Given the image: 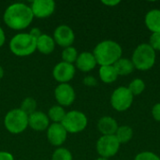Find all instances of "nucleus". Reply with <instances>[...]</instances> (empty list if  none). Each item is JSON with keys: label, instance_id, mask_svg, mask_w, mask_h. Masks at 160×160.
<instances>
[{"label": "nucleus", "instance_id": "1", "mask_svg": "<svg viewBox=\"0 0 160 160\" xmlns=\"http://www.w3.org/2000/svg\"><path fill=\"white\" fill-rule=\"evenodd\" d=\"M34 19L31 8L23 3H13L9 5L3 15L4 22L13 30H23L27 28Z\"/></svg>", "mask_w": 160, "mask_h": 160}, {"label": "nucleus", "instance_id": "2", "mask_svg": "<svg viewBox=\"0 0 160 160\" xmlns=\"http://www.w3.org/2000/svg\"><path fill=\"white\" fill-rule=\"evenodd\" d=\"M123 50L119 43L113 40H103L94 49L93 54L98 65L113 66L121 57Z\"/></svg>", "mask_w": 160, "mask_h": 160}, {"label": "nucleus", "instance_id": "3", "mask_svg": "<svg viewBox=\"0 0 160 160\" xmlns=\"http://www.w3.org/2000/svg\"><path fill=\"white\" fill-rule=\"evenodd\" d=\"M10 52L20 57L31 55L37 50V38L29 33H19L13 36L9 41Z\"/></svg>", "mask_w": 160, "mask_h": 160}, {"label": "nucleus", "instance_id": "4", "mask_svg": "<svg viewBox=\"0 0 160 160\" xmlns=\"http://www.w3.org/2000/svg\"><path fill=\"white\" fill-rule=\"evenodd\" d=\"M156 57V51L148 43H142L134 50L131 61L135 68L146 71L154 67Z\"/></svg>", "mask_w": 160, "mask_h": 160}, {"label": "nucleus", "instance_id": "5", "mask_svg": "<svg viewBox=\"0 0 160 160\" xmlns=\"http://www.w3.org/2000/svg\"><path fill=\"white\" fill-rule=\"evenodd\" d=\"M4 126L11 134L22 133L28 128V115L20 108L10 110L5 115Z\"/></svg>", "mask_w": 160, "mask_h": 160}, {"label": "nucleus", "instance_id": "6", "mask_svg": "<svg viewBox=\"0 0 160 160\" xmlns=\"http://www.w3.org/2000/svg\"><path fill=\"white\" fill-rule=\"evenodd\" d=\"M61 124L68 133L76 134L83 131L86 128L88 119L82 112L74 110L66 113Z\"/></svg>", "mask_w": 160, "mask_h": 160}, {"label": "nucleus", "instance_id": "7", "mask_svg": "<svg viewBox=\"0 0 160 160\" xmlns=\"http://www.w3.org/2000/svg\"><path fill=\"white\" fill-rule=\"evenodd\" d=\"M134 96L128 87L120 86L116 88L111 96V105L117 112L128 110L133 103Z\"/></svg>", "mask_w": 160, "mask_h": 160}, {"label": "nucleus", "instance_id": "8", "mask_svg": "<svg viewBox=\"0 0 160 160\" xmlns=\"http://www.w3.org/2000/svg\"><path fill=\"white\" fill-rule=\"evenodd\" d=\"M120 145L121 144L115 135H106L101 136L98 140L96 148L100 158L109 159L110 158L114 157L118 153Z\"/></svg>", "mask_w": 160, "mask_h": 160}, {"label": "nucleus", "instance_id": "9", "mask_svg": "<svg viewBox=\"0 0 160 160\" xmlns=\"http://www.w3.org/2000/svg\"><path fill=\"white\" fill-rule=\"evenodd\" d=\"M54 98L58 105L68 107L75 101L76 93L69 83H59L54 89Z\"/></svg>", "mask_w": 160, "mask_h": 160}, {"label": "nucleus", "instance_id": "10", "mask_svg": "<svg viewBox=\"0 0 160 160\" xmlns=\"http://www.w3.org/2000/svg\"><path fill=\"white\" fill-rule=\"evenodd\" d=\"M53 39L55 44L65 48L72 46L75 41V34L72 28L67 24L57 26L53 32Z\"/></svg>", "mask_w": 160, "mask_h": 160}, {"label": "nucleus", "instance_id": "11", "mask_svg": "<svg viewBox=\"0 0 160 160\" xmlns=\"http://www.w3.org/2000/svg\"><path fill=\"white\" fill-rule=\"evenodd\" d=\"M76 68L73 64L66 62H59L52 69V77L59 83H68L75 76Z\"/></svg>", "mask_w": 160, "mask_h": 160}, {"label": "nucleus", "instance_id": "12", "mask_svg": "<svg viewBox=\"0 0 160 160\" xmlns=\"http://www.w3.org/2000/svg\"><path fill=\"white\" fill-rule=\"evenodd\" d=\"M55 2L52 0H35L30 6L34 17L38 19H45L52 16L55 10Z\"/></svg>", "mask_w": 160, "mask_h": 160}, {"label": "nucleus", "instance_id": "13", "mask_svg": "<svg viewBox=\"0 0 160 160\" xmlns=\"http://www.w3.org/2000/svg\"><path fill=\"white\" fill-rule=\"evenodd\" d=\"M47 139L52 146L61 147L68 139V132L62 124L52 123L47 129Z\"/></svg>", "mask_w": 160, "mask_h": 160}, {"label": "nucleus", "instance_id": "14", "mask_svg": "<svg viewBox=\"0 0 160 160\" xmlns=\"http://www.w3.org/2000/svg\"><path fill=\"white\" fill-rule=\"evenodd\" d=\"M50 126V119L41 111H37L28 116V127L35 131L47 130Z\"/></svg>", "mask_w": 160, "mask_h": 160}, {"label": "nucleus", "instance_id": "15", "mask_svg": "<svg viewBox=\"0 0 160 160\" xmlns=\"http://www.w3.org/2000/svg\"><path fill=\"white\" fill-rule=\"evenodd\" d=\"M75 64H76V68L82 72H89L93 70L98 65L93 52H81L78 55V58Z\"/></svg>", "mask_w": 160, "mask_h": 160}, {"label": "nucleus", "instance_id": "16", "mask_svg": "<svg viewBox=\"0 0 160 160\" xmlns=\"http://www.w3.org/2000/svg\"><path fill=\"white\" fill-rule=\"evenodd\" d=\"M118 128L116 120L111 116H103L98 122V129L102 136L115 135Z\"/></svg>", "mask_w": 160, "mask_h": 160}, {"label": "nucleus", "instance_id": "17", "mask_svg": "<svg viewBox=\"0 0 160 160\" xmlns=\"http://www.w3.org/2000/svg\"><path fill=\"white\" fill-rule=\"evenodd\" d=\"M55 48V42L52 37L47 34H42L37 38V50L42 54H51Z\"/></svg>", "mask_w": 160, "mask_h": 160}, {"label": "nucleus", "instance_id": "18", "mask_svg": "<svg viewBox=\"0 0 160 160\" xmlns=\"http://www.w3.org/2000/svg\"><path fill=\"white\" fill-rule=\"evenodd\" d=\"M145 25L152 32H160V9H152L145 15Z\"/></svg>", "mask_w": 160, "mask_h": 160}, {"label": "nucleus", "instance_id": "19", "mask_svg": "<svg viewBox=\"0 0 160 160\" xmlns=\"http://www.w3.org/2000/svg\"><path fill=\"white\" fill-rule=\"evenodd\" d=\"M118 76H128L133 72L135 69L134 65L131 59L121 57L114 65H113Z\"/></svg>", "mask_w": 160, "mask_h": 160}, {"label": "nucleus", "instance_id": "20", "mask_svg": "<svg viewBox=\"0 0 160 160\" xmlns=\"http://www.w3.org/2000/svg\"><path fill=\"white\" fill-rule=\"evenodd\" d=\"M98 75L104 83H112L118 78V74L113 66H101L98 69Z\"/></svg>", "mask_w": 160, "mask_h": 160}, {"label": "nucleus", "instance_id": "21", "mask_svg": "<svg viewBox=\"0 0 160 160\" xmlns=\"http://www.w3.org/2000/svg\"><path fill=\"white\" fill-rule=\"evenodd\" d=\"M115 137L119 141L120 144L128 143L133 137V129L129 126H121L118 128Z\"/></svg>", "mask_w": 160, "mask_h": 160}, {"label": "nucleus", "instance_id": "22", "mask_svg": "<svg viewBox=\"0 0 160 160\" xmlns=\"http://www.w3.org/2000/svg\"><path fill=\"white\" fill-rule=\"evenodd\" d=\"M66 112L64 110V108L60 105H54L52 107H51L49 109L48 112V117L51 121H52V123H58L61 124L65 115H66Z\"/></svg>", "mask_w": 160, "mask_h": 160}, {"label": "nucleus", "instance_id": "23", "mask_svg": "<svg viewBox=\"0 0 160 160\" xmlns=\"http://www.w3.org/2000/svg\"><path fill=\"white\" fill-rule=\"evenodd\" d=\"M78 51L76 48H74L73 46L65 48L62 52V60L63 62L68 63V64H73L76 62L77 58H78Z\"/></svg>", "mask_w": 160, "mask_h": 160}, {"label": "nucleus", "instance_id": "24", "mask_svg": "<svg viewBox=\"0 0 160 160\" xmlns=\"http://www.w3.org/2000/svg\"><path fill=\"white\" fill-rule=\"evenodd\" d=\"M37 105H38V104H37L36 99L33 98L28 97V98H25L22 101L20 109L29 116V115L32 114L33 112H37Z\"/></svg>", "mask_w": 160, "mask_h": 160}, {"label": "nucleus", "instance_id": "25", "mask_svg": "<svg viewBox=\"0 0 160 160\" xmlns=\"http://www.w3.org/2000/svg\"><path fill=\"white\" fill-rule=\"evenodd\" d=\"M133 96H139L145 90V82L142 79H134L128 87Z\"/></svg>", "mask_w": 160, "mask_h": 160}, {"label": "nucleus", "instance_id": "26", "mask_svg": "<svg viewBox=\"0 0 160 160\" xmlns=\"http://www.w3.org/2000/svg\"><path fill=\"white\" fill-rule=\"evenodd\" d=\"M52 160H73L71 152L64 147H58L52 155Z\"/></svg>", "mask_w": 160, "mask_h": 160}, {"label": "nucleus", "instance_id": "27", "mask_svg": "<svg viewBox=\"0 0 160 160\" xmlns=\"http://www.w3.org/2000/svg\"><path fill=\"white\" fill-rule=\"evenodd\" d=\"M134 160H160V158L155 153L150 151H144L142 153H139Z\"/></svg>", "mask_w": 160, "mask_h": 160}, {"label": "nucleus", "instance_id": "28", "mask_svg": "<svg viewBox=\"0 0 160 160\" xmlns=\"http://www.w3.org/2000/svg\"><path fill=\"white\" fill-rule=\"evenodd\" d=\"M155 51H160V32L152 33L148 43Z\"/></svg>", "mask_w": 160, "mask_h": 160}, {"label": "nucleus", "instance_id": "29", "mask_svg": "<svg viewBox=\"0 0 160 160\" xmlns=\"http://www.w3.org/2000/svg\"><path fill=\"white\" fill-rule=\"evenodd\" d=\"M152 115L156 121L160 122V102L154 105V107L152 109Z\"/></svg>", "mask_w": 160, "mask_h": 160}, {"label": "nucleus", "instance_id": "30", "mask_svg": "<svg viewBox=\"0 0 160 160\" xmlns=\"http://www.w3.org/2000/svg\"><path fill=\"white\" fill-rule=\"evenodd\" d=\"M83 83L87 86H96L98 84V81L93 76H86L83 79Z\"/></svg>", "mask_w": 160, "mask_h": 160}, {"label": "nucleus", "instance_id": "31", "mask_svg": "<svg viewBox=\"0 0 160 160\" xmlns=\"http://www.w3.org/2000/svg\"><path fill=\"white\" fill-rule=\"evenodd\" d=\"M0 160H14V157L8 152L0 151Z\"/></svg>", "mask_w": 160, "mask_h": 160}, {"label": "nucleus", "instance_id": "32", "mask_svg": "<svg viewBox=\"0 0 160 160\" xmlns=\"http://www.w3.org/2000/svg\"><path fill=\"white\" fill-rule=\"evenodd\" d=\"M29 34H30L32 37H34L35 38H38L42 35V33L40 32V29H39V28H38V27H34V28H32V29L30 30Z\"/></svg>", "mask_w": 160, "mask_h": 160}, {"label": "nucleus", "instance_id": "33", "mask_svg": "<svg viewBox=\"0 0 160 160\" xmlns=\"http://www.w3.org/2000/svg\"><path fill=\"white\" fill-rule=\"evenodd\" d=\"M102 2V4H104V5H106V6H108V7H114V6H117L118 4H120V0H109V1H107V0H103V1H101Z\"/></svg>", "mask_w": 160, "mask_h": 160}, {"label": "nucleus", "instance_id": "34", "mask_svg": "<svg viewBox=\"0 0 160 160\" xmlns=\"http://www.w3.org/2000/svg\"><path fill=\"white\" fill-rule=\"evenodd\" d=\"M5 41H6V35L3 28L0 26V48L5 44Z\"/></svg>", "mask_w": 160, "mask_h": 160}, {"label": "nucleus", "instance_id": "35", "mask_svg": "<svg viewBox=\"0 0 160 160\" xmlns=\"http://www.w3.org/2000/svg\"><path fill=\"white\" fill-rule=\"evenodd\" d=\"M4 77V69L2 68V66L0 65V80Z\"/></svg>", "mask_w": 160, "mask_h": 160}, {"label": "nucleus", "instance_id": "36", "mask_svg": "<svg viewBox=\"0 0 160 160\" xmlns=\"http://www.w3.org/2000/svg\"><path fill=\"white\" fill-rule=\"evenodd\" d=\"M95 160H109V159H107V158H97V159H95Z\"/></svg>", "mask_w": 160, "mask_h": 160}]
</instances>
